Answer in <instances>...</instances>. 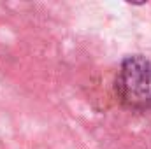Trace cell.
Segmentation results:
<instances>
[{
    "mask_svg": "<svg viewBox=\"0 0 151 149\" xmlns=\"http://www.w3.org/2000/svg\"><path fill=\"white\" fill-rule=\"evenodd\" d=\"M121 102L135 111L151 107V62L144 56H130L121 63L116 77Z\"/></svg>",
    "mask_w": 151,
    "mask_h": 149,
    "instance_id": "1",
    "label": "cell"
}]
</instances>
